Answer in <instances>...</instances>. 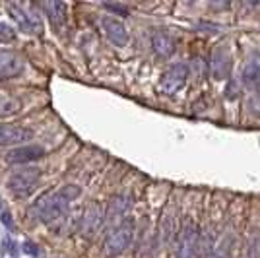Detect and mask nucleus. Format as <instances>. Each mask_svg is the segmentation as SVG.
I'll return each instance as SVG.
<instances>
[{
	"mask_svg": "<svg viewBox=\"0 0 260 258\" xmlns=\"http://www.w3.org/2000/svg\"><path fill=\"white\" fill-rule=\"evenodd\" d=\"M80 196V186L76 184H64L58 190H49L37 198L27 210V217L37 223H45L51 229H60L66 223L68 204Z\"/></svg>",
	"mask_w": 260,
	"mask_h": 258,
	"instance_id": "nucleus-1",
	"label": "nucleus"
},
{
	"mask_svg": "<svg viewBox=\"0 0 260 258\" xmlns=\"http://www.w3.org/2000/svg\"><path fill=\"white\" fill-rule=\"evenodd\" d=\"M132 237H134V221L130 217H126V219L120 221L119 225L109 229L105 241H103V252L107 256H119L128 248Z\"/></svg>",
	"mask_w": 260,
	"mask_h": 258,
	"instance_id": "nucleus-2",
	"label": "nucleus"
},
{
	"mask_svg": "<svg viewBox=\"0 0 260 258\" xmlns=\"http://www.w3.org/2000/svg\"><path fill=\"white\" fill-rule=\"evenodd\" d=\"M41 179V169L39 167H22L18 171H14L8 179V188L14 196L25 198L35 190V186Z\"/></svg>",
	"mask_w": 260,
	"mask_h": 258,
	"instance_id": "nucleus-3",
	"label": "nucleus"
},
{
	"mask_svg": "<svg viewBox=\"0 0 260 258\" xmlns=\"http://www.w3.org/2000/svg\"><path fill=\"white\" fill-rule=\"evenodd\" d=\"M200 250V233L194 223H184L179 231V241H177V258H196V252Z\"/></svg>",
	"mask_w": 260,
	"mask_h": 258,
	"instance_id": "nucleus-4",
	"label": "nucleus"
},
{
	"mask_svg": "<svg viewBox=\"0 0 260 258\" xmlns=\"http://www.w3.org/2000/svg\"><path fill=\"white\" fill-rule=\"evenodd\" d=\"M6 10L10 12V16L18 22V25H20L25 33L39 35V33L43 31V23H41L39 14H35V6L27 10L22 4H6Z\"/></svg>",
	"mask_w": 260,
	"mask_h": 258,
	"instance_id": "nucleus-5",
	"label": "nucleus"
},
{
	"mask_svg": "<svg viewBox=\"0 0 260 258\" xmlns=\"http://www.w3.org/2000/svg\"><path fill=\"white\" fill-rule=\"evenodd\" d=\"M186 80H188V66L184 62H177L163 72L159 80V91L165 95H173L179 89H183Z\"/></svg>",
	"mask_w": 260,
	"mask_h": 258,
	"instance_id": "nucleus-6",
	"label": "nucleus"
},
{
	"mask_svg": "<svg viewBox=\"0 0 260 258\" xmlns=\"http://www.w3.org/2000/svg\"><path fill=\"white\" fill-rule=\"evenodd\" d=\"M25 68V60L10 49H0V82L20 76Z\"/></svg>",
	"mask_w": 260,
	"mask_h": 258,
	"instance_id": "nucleus-7",
	"label": "nucleus"
},
{
	"mask_svg": "<svg viewBox=\"0 0 260 258\" xmlns=\"http://www.w3.org/2000/svg\"><path fill=\"white\" fill-rule=\"evenodd\" d=\"M45 157V150L41 146H35V144H25V146H20V148H16V150H10L6 155H4V159L12 165H25V163H31V162H37V159H41Z\"/></svg>",
	"mask_w": 260,
	"mask_h": 258,
	"instance_id": "nucleus-8",
	"label": "nucleus"
},
{
	"mask_svg": "<svg viewBox=\"0 0 260 258\" xmlns=\"http://www.w3.org/2000/svg\"><path fill=\"white\" fill-rule=\"evenodd\" d=\"M103 221H105V214H103L101 206L89 204L84 215H82V221H80V235L86 237V239L93 237L95 231L103 225Z\"/></svg>",
	"mask_w": 260,
	"mask_h": 258,
	"instance_id": "nucleus-9",
	"label": "nucleus"
},
{
	"mask_svg": "<svg viewBox=\"0 0 260 258\" xmlns=\"http://www.w3.org/2000/svg\"><path fill=\"white\" fill-rule=\"evenodd\" d=\"M33 138V132L20 124H0V146H20Z\"/></svg>",
	"mask_w": 260,
	"mask_h": 258,
	"instance_id": "nucleus-10",
	"label": "nucleus"
},
{
	"mask_svg": "<svg viewBox=\"0 0 260 258\" xmlns=\"http://www.w3.org/2000/svg\"><path fill=\"white\" fill-rule=\"evenodd\" d=\"M101 27H103V31L107 35V39L115 47H124V45L128 43V31H126L124 23L120 22V20L113 18V16H103Z\"/></svg>",
	"mask_w": 260,
	"mask_h": 258,
	"instance_id": "nucleus-11",
	"label": "nucleus"
},
{
	"mask_svg": "<svg viewBox=\"0 0 260 258\" xmlns=\"http://www.w3.org/2000/svg\"><path fill=\"white\" fill-rule=\"evenodd\" d=\"M152 47L153 51L159 54L161 58H167V56H171L175 53V39L169 35L167 31H163V29H157V31L152 33Z\"/></svg>",
	"mask_w": 260,
	"mask_h": 258,
	"instance_id": "nucleus-12",
	"label": "nucleus"
},
{
	"mask_svg": "<svg viewBox=\"0 0 260 258\" xmlns=\"http://www.w3.org/2000/svg\"><path fill=\"white\" fill-rule=\"evenodd\" d=\"M130 198L126 196H115L107 206V212H105V221H113L117 217H124L126 212L130 210ZM126 219V217H124Z\"/></svg>",
	"mask_w": 260,
	"mask_h": 258,
	"instance_id": "nucleus-13",
	"label": "nucleus"
},
{
	"mask_svg": "<svg viewBox=\"0 0 260 258\" xmlns=\"http://www.w3.org/2000/svg\"><path fill=\"white\" fill-rule=\"evenodd\" d=\"M45 12V16H49V20L54 27H62L66 20V6L62 2H45L39 6Z\"/></svg>",
	"mask_w": 260,
	"mask_h": 258,
	"instance_id": "nucleus-14",
	"label": "nucleus"
},
{
	"mask_svg": "<svg viewBox=\"0 0 260 258\" xmlns=\"http://www.w3.org/2000/svg\"><path fill=\"white\" fill-rule=\"evenodd\" d=\"M22 109V101L8 91H0V118L12 117Z\"/></svg>",
	"mask_w": 260,
	"mask_h": 258,
	"instance_id": "nucleus-15",
	"label": "nucleus"
},
{
	"mask_svg": "<svg viewBox=\"0 0 260 258\" xmlns=\"http://www.w3.org/2000/svg\"><path fill=\"white\" fill-rule=\"evenodd\" d=\"M210 68H212V74L216 80H223L225 74L229 72V56L223 51H217L212 56V62H210Z\"/></svg>",
	"mask_w": 260,
	"mask_h": 258,
	"instance_id": "nucleus-16",
	"label": "nucleus"
},
{
	"mask_svg": "<svg viewBox=\"0 0 260 258\" xmlns=\"http://www.w3.org/2000/svg\"><path fill=\"white\" fill-rule=\"evenodd\" d=\"M243 84L260 95V64H249L243 70Z\"/></svg>",
	"mask_w": 260,
	"mask_h": 258,
	"instance_id": "nucleus-17",
	"label": "nucleus"
},
{
	"mask_svg": "<svg viewBox=\"0 0 260 258\" xmlns=\"http://www.w3.org/2000/svg\"><path fill=\"white\" fill-rule=\"evenodd\" d=\"M14 39H16V31H14V27L6 25L4 22H0V41H2V43H12Z\"/></svg>",
	"mask_w": 260,
	"mask_h": 258,
	"instance_id": "nucleus-18",
	"label": "nucleus"
},
{
	"mask_svg": "<svg viewBox=\"0 0 260 258\" xmlns=\"http://www.w3.org/2000/svg\"><path fill=\"white\" fill-rule=\"evenodd\" d=\"M105 8H109V10L115 12V14H120V16H126L128 14V10L124 6H120V4H105Z\"/></svg>",
	"mask_w": 260,
	"mask_h": 258,
	"instance_id": "nucleus-19",
	"label": "nucleus"
},
{
	"mask_svg": "<svg viewBox=\"0 0 260 258\" xmlns=\"http://www.w3.org/2000/svg\"><path fill=\"white\" fill-rule=\"evenodd\" d=\"M0 217H2V223H4V225H8V229H14V221L10 219V214H8V212H2Z\"/></svg>",
	"mask_w": 260,
	"mask_h": 258,
	"instance_id": "nucleus-20",
	"label": "nucleus"
}]
</instances>
